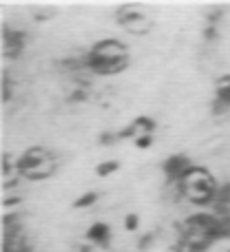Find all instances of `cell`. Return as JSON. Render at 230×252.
Instances as JSON below:
<instances>
[{
    "mask_svg": "<svg viewBox=\"0 0 230 252\" xmlns=\"http://www.w3.org/2000/svg\"><path fill=\"white\" fill-rule=\"evenodd\" d=\"M82 60L87 71L98 75H115L129 64V49L120 40H100Z\"/></svg>",
    "mask_w": 230,
    "mask_h": 252,
    "instance_id": "cell-1",
    "label": "cell"
},
{
    "mask_svg": "<svg viewBox=\"0 0 230 252\" xmlns=\"http://www.w3.org/2000/svg\"><path fill=\"white\" fill-rule=\"evenodd\" d=\"M179 192L186 199H191L193 204H213L215 201V192H217V184L210 177V173L206 168L193 166L182 179H179Z\"/></svg>",
    "mask_w": 230,
    "mask_h": 252,
    "instance_id": "cell-2",
    "label": "cell"
},
{
    "mask_svg": "<svg viewBox=\"0 0 230 252\" xmlns=\"http://www.w3.org/2000/svg\"><path fill=\"white\" fill-rule=\"evenodd\" d=\"M16 168L29 179H44L53 173V157L44 148H29L22 157H18Z\"/></svg>",
    "mask_w": 230,
    "mask_h": 252,
    "instance_id": "cell-3",
    "label": "cell"
},
{
    "mask_svg": "<svg viewBox=\"0 0 230 252\" xmlns=\"http://www.w3.org/2000/svg\"><path fill=\"white\" fill-rule=\"evenodd\" d=\"M120 22L126 27V31H131V33H146L148 29H151V18H146L142 11H139L137 7H133V4H129V7H122L120 9Z\"/></svg>",
    "mask_w": 230,
    "mask_h": 252,
    "instance_id": "cell-4",
    "label": "cell"
},
{
    "mask_svg": "<svg viewBox=\"0 0 230 252\" xmlns=\"http://www.w3.org/2000/svg\"><path fill=\"white\" fill-rule=\"evenodd\" d=\"M191 168H193V164L188 161L186 155H173V157H168V159L164 161L166 177H168L170 182H177V184H179V179H182Z\"/></svg>",
    "mask_w": 230,
    "mask_h": 252,
    "instance_id": "cell-5",
    "label": "cell"
},
{
    "mask_svg": "<svg viewBox=\"0 0 230 252\" xmlns=\"http://www.w3.org/2000/svg\"><path fill=\"white\" fill-rule=\"evenodd\" d=\"M2 40H4V56L9 60H13V58H18L22 53V44H25V33L22 31H13L9 27H4Z\"/></svg>",
    "mask_w": 230,
    "mask_h": 252,
    "instance_id": "cell-6",
    "label": "cell"
},
{
    "mask_svg": "<svg viewBox=\"0 0 230 252\" xmlns=\"http://www.w3.org/2000/svg\"><path fill=\"white\" fill-rule=\"evenodd\" d=\"M87 239L93 241V244H106L111 239V228L106 223H93L91 228L87 230Z\"/></svg>",
    "mask_w": 230,
    "mask_h": 252,
    "instance_id": "cell-7",
    "label": "cell"
},
{
    "mask_svg": "<svg viewBox=\"0 0 230 252\" xmlns=\"http://www.w3.org/2000/svg\"><path fill=\"white\" fill-rule=\"evenodd\" d=\"M215 100L226 104L230 109V75H224L217 82V95H215Z\"/></svg>",
    "mask_w": 230,
    "mask_h": 252,
    "instance_id": "cell-8",
    "label": "cell"
},
{
    "mask_svg": "<svg viewBox=\"0 0 230 252\" xmlns=\"http://www.w3.org/2000/svg\"><path fill=\"white\" fill-rule=\"evenodd\" d=\"M215 208H230V184H224V186H217V192H215Z\"/></svg>",
    "mask_w": 230,
    "mask_h": 252,
    "instance_id": "cell-9",
    "label": "cell"
},
{
    "mask_svg": "<svg viewBox=\"0 0 230 252\" xmlns=\"http://www.w3.org/2000/svg\"><path fill=\"white\" fill-rule=\"evenodd\" d=\"M117 168H120V164H117L115 159H109V161H102V164L96 168V173L100 175V177H109V175H113Z\"/></svg>",
    "mask_w": 230,
    "mask_h": 252,
    "instance_id": "cell-10",
    "label": "cell"
},
{
    "mask_svg": "<svg viewBox=\"0 0 230 252\" xmlns=\"http://www.w3.org/2000/svg\"><path fill=\"white\" fill-rule=\"evenodd\" d=\"M98 201V195L96 192H84V195H80L78 199H75V208H89V206H93Z\"/></svg>",
    "mask_w": 230,
    "mask_h": 252,
    "instance_id": "cell-11",
    "label": "cell"
},
{
    "mask_svg": "<svg viewBox=\"0 0 230 252\" xmlns=\"http://www.w3.org/2000/svg\"><path fill=\"white\" fill-rule=\"evenodd\" d=\"M137 226H139V219H137V215L135 213H131V215H126V219H124V228L126 230H137Z\"/></svg>",
    "mask_w": 230,
    "mask_h": 252,
    "instance_id": "cell-12",
    "label": "cell"
},
{
    "mask_svg": "<svg viewBox=\"0 0 230 252\" xmlns=\"http://www.w3.org/2000/svg\"><path fill=\"white\" fill-rule=\"evenodd\" d=\"M2 100L4 102H9V100H11V80H9V75L7 73H4L2 75Z\"/></svg>",
    "mask_w": 230,
    "mask_h": 252,
    "instance_id": "cell-13",
    "label": "cell"
},
{
    "mask_svg": "<svg viewBox=\"0 0 230 252\" xmlns=\"http://www.w3.org/2000/svg\"><path fill=\"white\" fill-rule=\"evenodd\" d=\"M151 144H153V137H151V135H142V137L135 139V146H137V148H148Z\"/></svg>",
    "mask_w": 230,
    "mask_h": 252,
    "instance_id": "cell-14",
    "label": "cell"
},
{
    "mask_svg": "<svg viewBox=\"0 0 230 252\" xmlns=\"http://www.w3.org/2000/svg\"><path fill=\"white\" fill-rule=\"evenodd\" d=\"M115 139H120V135H113V133L102 135V144H115Z\"/></svg>",
    "mask_w": 230,
    "mask_h": 252,
    "instance_id": "cell-15",
    "label": "cell"
},
{
    "mask_svg": "<svg viewBox=\"0 0 230 252\" xmlns=\"http://www.w3.org/2000/svg\"><path fill=\"white\" fill-rule=\"evenodd\" d=\"M84 95H87L84 91H73V93H71V100H73V102H80V100H84Z\"/></svg>",
    "mask_w": 230,
    "mask_h": 252,
    "instance_id": "cell-16",
    "label": "cell"
},
{
    "mask_svg": "<svg viewBox=\"0 0 230 252\" xmlns=\"http://www.w3.org/2000/svg\"><path fill=\"white\" fill-rule=\"evenodd\" d=\"M151 241H153V235L144 237V239H142V241H139V250H146V246H148V244H151Z\"/></svg>",
    "mask_w": 230,
    "mask_h": 252,
    "instance_id": "cell-17",
    "label": "cell"
},
{
    "mask_svg": "<svg viewBox=\"0 0 230 252\" xmlns=\"http://www.w3.org/2000/svg\"><path fill=\"white\" fill-rule=\"evenodd\" d=\"M213 38H217V29L208 27V29H206V40H213Z\"/></svg>",
    "mask_w": 230,
    "mask_h": 252,
    "instance_id": "cell-18",
    "label": "cell"
},
{
    "mask_svg": "<svg viewBox=\"0 0 230 252\" xmlns=\"http://www.w3.org/2000/svg\"><path fill=\"white\" fill-rule=\"evenodd\" d=\"M80 252H91V250H89V248H82V250H80Z\"/></svg>",
    "mask_w": 230,
    "mask_h": 252,
    "instance_id": "cell-19",
    "label": "cell"
},
{
    "mask_svg": "<svg viewBox=\"0 0 230 252\" xmlns=\"http://www.w3.org/2000/svg\"><path fill=\"white\" fill-rule=\"evenodd\" d=\"M25 252H31V250H25Z\"/></svg>",
    "mask_w": 230,
    "mask_h": 252,
    "instance_id": "cell-20",
    "label": "cell"
}]
</instances>
